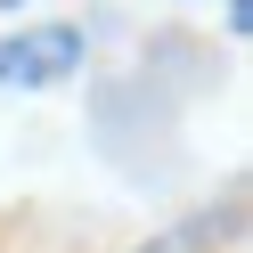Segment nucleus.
Instances as JSON below:
<instances>
[{"instance_id":"1","label":"nucleus","mask_w":253,"mask_h":253,"mask_svg":"<svg viewBox=\"0 0 253 253\" xmlns=\"http://www.w3.org/2000/svg\"><path fill=\"white\" fill-rule=\"evenodd\" d=\"M74 66H82V33H74V25H33V33L0 41V82H8V90L66 82Z\"/></svg>"},{"instance_id":"2","label":"nucleus","mask_w":253,"mask_h":253,"mask_svg":"<svg viewBox=\"0 0 253 253\" xmlns=\"http://www.w3.org/2000/svg\"><path fill=\"white\" fill-rule=\"evenodd\" d=\"M147 253H188V237H155V245Z\"/></svg>"}]
</instances>
